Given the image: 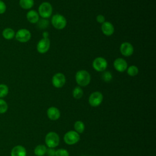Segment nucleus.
I'll return each mask as SVG.
<instances>
[{
    "instance_id": "29",
    "label": "nucleus",
    "mask_w": 156,
    "mask_h": 156,
    "mask_svg": "<svg viewBox=\"0 0 156 156\" xmlns=\"http://www.w3.org/2000/svg\"><path fill=\"white\" fill-rule=\"evenodd\" d=\"M46 154L48 156H55V150L54 149V148L49 147V149H46Z\"/></svg>"
},
{
    "instance_id": "21",
    "label": "nucleus",
    "mask_w": 156,
    "mask_h": 156,
    "mask_svg": "<svg viewBox=\"0 0 156 156\" xmlns=\"http://www.w3.org/2000/svg\"><path fill=\"white\" fill-rule=\"evenodd\" d=\"M127 73L128 74L129 76L131 77H134L136 76L138 73V68L135 65H131L127 68Z\"/></svg>"
},
{
    "instance_id": "22",
    "label": "nucleus",
    "mask_w": 156,
    "mask_h": 156,
    "mask_svg": "<svg viewBox=\"0 0 156 156\" xmlns=\"http://www.w3.org/2000/svg\"><path fill=\"white\" fill-rule=\"evenodd\" d=\"M74 129L78 133H82L85 130L84 123L82 121H77L74 123Z\"/></svg>"
},
{
    "instance_id": "5",
    "label": "nucleus",
    "mask_w": 156,
    "mask_h": 156,
    "mask_svg": "<svg viewBox=\"0 0 156 156\" xmlns=\"http://www.w3.org/2000/svg\"><path fill=\"white\" fill-rule=\"evenodd\" d=\"M107 61L102 57H96L92 63V66L94 70L98 72H103L107 68Z\"/></svg>"
},
{
    "instance_id": "11",
    "label": "nucleus",
    "mask_w": 156,
    "mask_h": 156,
    "mask_svg": "<svg viewBox=\"0 0 156 156\" xmlns=\"http://www.w3.org/2000/svg\"><path fill=\"white\" fill-rule=\"evenodd\" d=\"M119 51L122 55L125 57H129L133 54L134 49L131 43L129 42H123L120 45Z\"/></svg>"
},
{
    "instance_id": "23",
    "label": "nucleus",
    "mask_w": 156,
    "mask_h": 156,
    "mask_svg": "<svg viewBox=\"0 0 156 156\" xmlns=\"http://www.w3.org/2000/svg\"><path fill=\"white\" fill-rule=\"evenodd\" d=\"M9 93V87L4 83L0 84V98L5 97Z\"/></svg>"
},
{
    "instance_id": "28",
    "label": "nucleus",
    "mask_w": 156,
    "mask_h": 156,
    "mask_svg": "<svg viewBox=\"0 0 156 156\" xmlns=\"http://www.w3.org/2000/svg\"><path fill=\"white\" fill-rule=\"evenodd\" d=\"M6 10H7L6 4L3 1L0 0V15L4 14L6 12Z\"/></svg>"
},
{
    "instance_id": "8",
    "label": "nucleus",
    "mask_w": 156,
    "mask_h": 156,
    "mask_svg": "<svg viewBox=\"0 0 156 156\" xmlns=\"http://www.w3.org/2000/svg\"><path fill=\"white\" fill-rule=\"evenodd\" d=\"M103 101V95L99 91H94L92 93L88 99V102L91 107H96L99 106Z\"/></svg>"
},
{
    "instance_id": "14",
    "label": "nucleus",
    "mask_w": 156,
    "mask_h": 156,
    "mask_svg": "<svg viewBox=\"0 0 156 156\" xmlns=\"http://www.w3.org/2000/svg\"><path fill=\"white\" fill-rule=\"evenodd\" d=\"M47 116L51 120H57L60 116V110L55 107H51L47 110Z\"/></svg>"
},
{
    "instance_id": "26",
    "label": "nucleus",
    "mask_w": 156,
    "mask_h": 156,
    "mask_svg": "<svg viewBox=\"0 0 156 156\" xmlns=\"http://www.w3.org/2000/svg\"><path fill=\"white\" fill-rule=\"evenodd\" d=\"M7 109H8L7 103L4 100L0 98V114L5 113Z\"/></svg>"
},
{
    "instance_id": "12",
    "label": "nucleus",
    "mask_w": 156,
    "mask_h": 156,
    "mask_svg": "<svg viewBox=\"0 0 156 156\" xmlns=\"http://www.w3.org/2000/svg\"><path fill=\"white\" fill-rule=\"evenodd\" d=\"M113 66L117 71L123 73L126 71L128 65L126 60L122 58H117L113 62Z\"/></svg>"
},
{
    "instance_id": "27",
    "label": "nucleus",
    "mask_w": 156,
    "mask_h": 156,
    "mask_svg": "<svg viewBox=\"0 0 156 156\" xmlns=\"http://www.w3.org/2000/svg\"><path fill=\"white\" fill-rule=\"evenodd\" d=\"M55 156H69V153L65 149H58L55 151Z\"/></svg>"
},
{
    "instance_id": "9",
    "label": "nucleus",
    "mask_w": 156,
    "mask_h": 156,
    "mask_svg": "<svg viewBox=\"0 0 156 156\" xmlns=\"http://www.w3.org/2000/svg\"><path fill=\"white\" fill-rule=\"evenodd\" d=\"M65 82L66 77L63 73H57L52 77V84L55 88H62L65 84Z\"/></svg>"
},
{
    "instance_id": "30",
    "label": "nucleus",
    "mask_w": 156,
    "mask_h": 156,
    "mask_svg": "<svg viewBox=\"0 0 156 156\" xmlns=\"http://www.w3.org/2000/svg\"><path fill=\"white\" fill-rule=\"evenodd\" d=\"M96 21H97V22H98L99 23L102 24L103 23H104L105 21V16L102 15H98L96 16Z\"/></svg>"
},
{
    "instance_id": "3",
    "label": "nucleus",
    "mask_w": 156,
    "mask_h": 156,
    "mask_svg": "<svg viewBox=\"0 0 156 156\" xmlns=\"http://www.w3.org/2000/svg\"><path fill=\"white\" fill-rule=\"evenodd\" d=\"M39 16L44 19L48 18L52 13V7L48 2H42L38 7V11Z\"/></svg>"
},
{
    "instance_id": "10",
    "label": "nucleus",
    "mask_w": 156,
    "mask_h": 156,
    "mask_svg": "<svg viewBox=\"0 0 156 156\" xmlns=\"http://www.w3.org/2000/svg\"><path fill=\"white\" fill-rule=\"evenodd\" d=\"M50 48V40L48 38H43L37 44V50L40 54H44L48 51Z\"/></svg>"
},
{
    "instance_id": "7",
    "label": "nucleus",
    "mask_w": 156,
    "mask_h": 156,
    "mask_svg": "<svg viewBox=\"0 0 156 156\" xmlns=\"http://www.w3.org/2000/svg\"><path fill=\"white\" fill-rule=\"evenodd\" d=\"M63 138L65 143L69 145H73L77 143L79 141L80 136L79 134L76 131L70 130L65 134Z\"/></svg>"
},
{
    "instance_id": "4",
    "label": "nucleus",
    "mask_w": 156,
    "mask_h": 156,
    "mask_svg": "<svg viewBox=\"0 0 156 156\" xmlns=\"http://www.w3.org/2000/svg\"><path fill=\"white\" fill-rule=\"evenodd\" d=\"M60 141L58 135L54 132H50L46 135L45 143L49 147L54 148L57 147Z\"/></svg>"
},
{
    "instance_id": "32",
    "label": "nucleus",
    "mask_w": 156,
    "mask_h": 156,
    "mask_svg": "<svg viewBox=\"0 0 156 156\" xmlns=\"http://www.w3.org/2000/svg\"><path fill=\"white\" fill-rule=\"evenodd\" d=\"M90 156H91V155H90Z\"/></svg>"
},
{
    "instance_id": "25",
    "label": "nucleus",
    "mask_w": 156,
    "mask_h": 156,
    "mask_svg": "<svg viewBox=\"0 0 156 156\" xmlns=\"http://www.w3.org/2000/svg\"><path fill=\"white\" fill-rule=\"evenodd\" d=\"M101 78L105 82H109L112 80L113 77H112V74L110 71H103L102 75H101Z\"/></svg>"
},
{
    "instance_id": "13",
    "label": "nucleus",
    "mask_w": 156,
    "mask_h": 156,
    "mask_svg": "<svg viewBox=\"0 0 156 156\" xmlns=\"http://www.w3.org/2000/svg\"><path fill=\"white\" fill-rule=\"evenodd\" d=\"M101 30L105 35L110 36L114 33L115 28L110 22L105 21L101 24Z\"/></svg>"
},
{
    "instance_id": "15",
    "label": "nucleus",
    "mask_w": 156,
    "mask_h": 156,
    "mask_svg": "<svg viewBox=\"0 0 156 156\" xmlns=\"http://www.w3.org/2000/svg\"><path fill=\"white\" fill-rule=\"evenodd\" d=\"M26 18L29 23L32 24H36L39 20L38 13L34 10H30L27 12L26 14Z\"/></svg>"
},
{
    "instance_id": "6",
    "label": "nucleus",
    "mask_w": 156,
    "mask_h": 156,
    "mask_svg": "<svg viewBox=\"0 0 156 156\" xmlns=\"http://www.w3.org/2000/svg\"><path fill=\"white\" fill-rule=\"evenodd\" d=\"M16 40L20 43H26L31 38V33L27 29H20L15 33Z\"/></svg>"
},
{
    "instance_id": "24",
    "label": "nucleus",
    "mask_w": 156,
    "mask_h": 156,
    "mask_svg": "<svg viewBox=\"0 0 156 156\" xmlns=\"http://www.w3.org/2000/svg\"><path fill=\"white\" fill-rule=\"evenodd\" d=\"M36 24H37V27L39 29H44L48 27L49 25V21L43 18L42 20H39Z\"/></svg>"
},
{
    "instance_id": "2",
    "label": "nucleus",
    "mask_w": 156,
    "mask_h": 156,
    "mask_svg": "<svg viewBox=\"0 0 156 156\" xmlns=\"http://www.w3.org/2000/svg\"><path fill=\"white\" fill-rule=\"evenodd\" d=\"M51 23L54 28L62 30L66 27L67 21L65 17L62 15L55 14L52 16Z\"/></svg>"
},
{
    "instance_id": "31",
    "label": "nucleus",
    "mask_w": 156,
    "mask_h": 156,
    "mask_svg": "<svg viewBox=\"0 0 156 156\" xmlns=\"http://www.w3.org/2000/svg\"><path fill=\"white\" fill-rule=\"evenodd\" d=\"M42 35H43V38H48V37L49 35V34L48 32H43Z\"/></svg>"
},
{
    "instance_id": "17",
    "label": "nucleus",
    "mask_w": 156,
    "mask_h": 156,
    "mask_svg": "<svg viewBox=\"0 0 156 156\" xmlns=\"http://www.w3.org/2000/svg\"><path fill=\"white\" fill-rule=\"evenodd\" d=\"M2 35L4 39L10 40L15 37V32L13 29L10 27H6L2 30Z\"/></svg>"
},
{
    "instance_id": "16",
    "label": "nucleus",
    "mask_w": 156,
    "mask_h": 156,
    "mask_svg": "<svg viewBox=\"0 0 156 156\" xmlns=\"http://www.w3.org/2000/svg\"><path fill=\"white\" fill-rule=\"evenodd\" d=\"M11 156H26V150L21 145L15 146L11 151Z\"/></svg>"
},
{
    "instance_id": "20",
    "label": "nucleus",
    "mask_w": 156,
    "mask_h": 156,
    "mask_svg": "<svg viewBox=\"0 0 156 156\" xmlns=\"http://www.w3.org/2000/svg\"><path fill=\"white\" fill-rule=\"evenodd\" d=\"M83 94V91L82 89L79 86L76 87L73 90V96L76 99H80L82 97Z\"/></svg>"
},
{
    "instance_id": "1",
    "label": "nucleus",
    "mask_w": 156,
    "mask_h": 156,
    "mask_svg": "<svg viewBox=\"0 0 156 156\" xmlns=\"http://www.w3.org/2000/svg\"><path fill=\"white\" fill-rule=\"evenodd\" d=\"M76 83L81 87L87 86L91 81V76L86 70L82 69L78 71L75 75Z\"/></svg>"
},
{
    "instance_id": "19",
    "label": "nucleus",
    "mask_w": 156,
    "mask_h": 156,
    "mask_svg": "<svg viewBox=\"0 0 156 156\" xmlns=\"http://www.w3.org/2000/svg\"><path fill=\"white\" fill-rule=\"evenodd\" d=\"M46 147L44 145L39 144L34 149V154L37 156H43L46 152Z\"/></svg>"
},
{
    "instance_id": "18",
    "label": "nucleus",
    "mask_w": 156,
    "mask_h": 156,
    "mask_svg": "<svg viewBox=\"0 0 156 156\" xmlns=\"http://www.w3.org/2000/svg\"><path fill=\"white\" fill-rule=\"evenodd\" d=\"M19 4L20 7L24 10L30 9L34 5V0H20Z\"/></svg>"
}]
</instances>
